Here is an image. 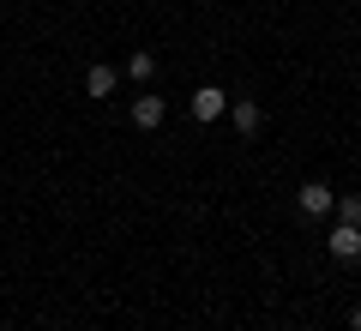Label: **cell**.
I'll return each mask as SVG.
<instances>
[{"label": "cell", "instance_id": "obj_6", "mask_svg": "<svg viewBox=\"0 0 361 331\" xmlns=\"http://www.w3.org/2000/svg\"><path fill=\"white\" fill-rule=\"evenodd\" d=\"M115 85H121V73H115V66H103V61L85 73V90H90V97H115Z\"/></svg>", "mask_w": 361, "mask_h": 331}, {"label": "cell", "instance_id": "obj_1", "mask_svg": "<svg viewBox=\"0 0 361 331\" xmlns=\"http://www.w3.org/2000/svg\"><path fill=\"white\" fill-rule=\"evenodd\" d=\"M223 109H229V90L223 85H199L193 90V115L199 121H223Z\"/></svg>", "mask_w": 361, "mask_h": 331}, {"label": "cell", "instance_id": "obj_7", "mask_svg": "<svg viewBox=\"0 0 361 331\" xmlns=\"http://www.w3.org/2000/svg\"><path fill=\"white\" fill-rule=\"evenodd\" d=\"M127 78H133V85H151V78H157V54L151 49H133L127 54Z\"/></svg>", "mask_w": 361, "mask_h": 331}, {"label": "cell", "instance_id": "obj_9", "mask_svg": "<svg viewBox=\"0 0 361 331\" xmlns=\"http://www.w3.org/2000/svg\"><path fill=\"white\" fill-rule=\"evenodd\" d=\"M349 331H361V307H355V313H349Z\"/></svg>", "mask_w": 361, "mask_h": 331}, {"label": "cell", "instance_id": "obj_4", "mask_svg": "<svg viewBox=\"0 0 361 331\" xmlns=\"http://www.w3.org/2000/svg\"><path fill=\"white\" fill-rule=\"evenodd\" d=\"M133 127H139V133L163 127V97H133Z\"/></svg>", "mask_w": 361, "mask_h": 331}, {"label": "cell", "instance_id": "obj_5", "mask_svg": "<svg viewBox=\"0 0 361 331\" xmlns=\"http://www.w3.org/2000/svg\"><path fill=\"white\" fill-rule=\"evenodd\" d=\"M229 115H235V133H241V139H253V133H259V127H265V109H259V102H247V97H241V102H235Z\"/></svg>", "mask_w": 361, "mask_h": 331}, {"label": "cell", "instance_id": "obj_8", "mask_svg": "<svg viewBox=\"0 0 361 331\" xmlns=\"http://www.w3.org/2000/svg\"><path fill=\"white\" fill-rule=\"evenodd\" d=\"M337 217H343V223H355V229H361V193H355V199H337Z\"/></svg>", "mask_w": 361, "mask_h": 331}, {"label": "cell", "instance_id": "obj_3", "mask_svg": "<svg viewBox=\"0 0 361 331\" xmlns=\"http://www.w3.org/2000/svg\"><path fill=\"white\" fill-rule=\"evenodd\" d=\"M325 247H331V259L349 265V259H361V229H355V223H337V229L325 235Z\"/></svg>", "mask_w": 361, "mask_h": 331}, {"label": "cell", "instance_id": "obj_2", "mask_svg": "<svg viewBox=\"0 0 361 331\" xmlns=\"http://www.w3.org/2000/svg\"><path fill=\"white\" fill-rule=\"evenodd\" d=\"M295 205H301L307 217H325V211H337V193L325 187V181H307V187L295 193Z\"/></svg>", "mask_w": 361, "mask_h": 331}]
</instances>
